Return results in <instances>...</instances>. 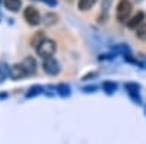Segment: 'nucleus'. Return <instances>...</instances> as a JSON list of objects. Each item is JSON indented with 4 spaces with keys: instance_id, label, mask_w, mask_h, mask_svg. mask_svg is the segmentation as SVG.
I'll return each instance as SVG.
<instances>
[{
    "instance_id": "15",
    "label": "nucleus",
    "mask_w": 146,
    "mask_h": 144,
    "mask_svg": "<svg viewBox=\"0 0 146 144\" xmlns=\"http://www.w3.org/2000/svg\"><path fill=\"white\" fill-rule=\"evenodd\" d=\"M136 37H137L140 41H146V20L136 29Z\"/></svg>"
},
{
    "instance_id": "18",
    "label": "nucleus",
    "mask_w": 146,
    "mask_h": 144,
    "mask_svg": "<svg viewBox=\"0 0 146 144\" xmlns=\"http://www.w3.org/2000/svg\"><path fill=\"white\" fill-rule=\"evenodd\" d=\"M44 89L41 86H32L29 87V90L27 92V98H32V96H36V95H40Z\"/></svg>"
},
{
    "instance_id": "3",
    "label": "nucleus",
    "mask_w": 146,
    "mask_h": 144,
    "mask_svg": "<svg viewBox=\"0 0 146 144\" xmlns=\"http://www.w3.org/2000/svg\"><path fill=\"white\" fill-rule=\"evenodd\" d=\"M23 20H25L29 26H38L42 22V18H41L38 9L35 6H28L23 10Z\"/></svg>"
},
{
    "instance_id": "9",
    "label": "nucleus",
    "mask_w": 146,
    "mask_h": 144,
    "mask_svg": "<svg viewBox=\"0 0 146 144\" xmlns=\"http://www.w3.org/2000/svg\"><path fill=\"white\" fill-rule=\"evenodd\" d=\"M3 6L9 12L16 13V12H19L21 7H22V0H3Z\"/></svg>"
},
{
    "instance_id": "11",
    "label": "nucleus",
    "mask_w": 146,
    "mask_h": 144,
    "mask_svg": "<svg viewBox=\"0 0 146 144\" xmlns=\"http://www.w3.org/2000/svg\"><path fill=\"white\" fill-rule=\"evenodd\" d=\"M111 3H113V0H102L101 2V18H100V22H105V19L108 18V12H110V7H111Z\"/></svg>"
},
{
    "instance_id": "17",
    "label": "nucleus",
    "mask_w": 146,
    "mask_h": 144,
    "mask_svg": "<svg viewBox=\"0 0 146 144\" xmlns=\"http://www.w3.org/2000/svg\"><path fill=\"white\" fill-rule=\"evenodd\" d=\"M102 87H104V90L107 93H114L115 89H117V85H115L114 82H104L102 83Z\"/></svg>"
},
{
    "instance_id": "21",
    "label": "nucleus",
    "mask_w": 146,
    "mask_h": 144,
    "mask_svg": "<svg viewBox=\"0 0 146 144\" xmlns=\"http://www.w3.org/2000/svg\"><path fill=\"white\" fill-rule=\"evenodd\" d=\"M6 96H7L6 93H2V95H0V99H5V98H6Z\"/></svg>"
},
{
    "instance_id": "16",
    "label": "nucleus",
    "mask_w": 146,
    "mask_h": 144,
    "mask_svg": "<svg viewBox=\"0 0 146 144\" xmlns=\"http://www.w3.org/2000/svg\"><path fill=\"white\" fill-rule=\"evenodd\" d=\"M124 87H126V90L133 96V98H135V96L137 95V92H139V85H136V83H127Z\"/></svg>"
},
{
    "instance_id": "19",
    "label": "nucleus",
    "mask_w": 146,
    "mask_h": 144,
    "mask_svg": "<svg viewBox=\"0 0 146 144\" xmlns=\"http://www.w3.org/2000/svg\"><path fill=\"white\" fill-rule=\"evenodd\" d=\"M42 2H45L48 6H56L57 5V0H42Z\"/></svg>"
},
{
    "instance_id": "20",
    "label": "nucleus",
    "mask_w": 146,
    "mask_h": 144,
    "mask_svg": "<svg viewBox=\"0 0 146 144\" xmlns=\"http://www.w3.org/2000/svg\"><path fill=\"white\" fill-rule=\"evenodd\" d=\"M95 89H96L95 86H91V87H85L83 90H85V92H95Z\"/></svg>"
},
{
    "instance_id": "6",
    "label": "nucleus",
    "mask_w": 146,
    "mask_h": 144,
    "mask_svg": "<svg viewBox=\"0 0 146 144\" xmlns=\"http://www.w3.org/2000/svg\"><path fill=\"white\" fill-rule=\"evenodd\" d=\"M143 22H145V13H143V12H137V13L133 16L131 19L127 20V28H130V29H137Z\"/></svg>"
},
{
    "instance_id": "2",
    "label": "nucleus",
    "mask_w": 146,
    "mask_h": 144,
    "mask_svg": "<svg viewBox=\"0 0 146 144\" xmlns=\"http://www.w3.org/2000/svg\"><path fill=\"white\" fill-rule=\"evenodd\" d=\"M131 2L130 0H118V3H117V7H115V18L118 22L121 23H124L129 20L130 15H131Z\"/></svg>"
},
{
    "instance_id": "4",
    "label": "nucleus",
    "mask_w": 146,
    "mask_h": 144,
    "mask_svg": "<svg viewBox=\"0 0 146 144\" xmlns=\"http://www.w3.org/2000/svg\"><path fill=\"white\" fill-rule=\"evenodd\" d=\"M60 63L57 61V60L54 57H50V58H45L42 60V70L45 71L47 74L50 76H56L60 73Z\"/></svg>"
},
{
    "instance_id": "7",
    "label": "nucleus",
    "mask_w": 146,
    "mask_h": 144,
    "mask_svg": "<svg viewBox=\"0 0 146 144\" xmlns=\"http://www.w3.org/2000/svg\"><path fill=\"white\" fill-rule=\"evenodd\" d=\"M22 66L25 67V70L28 71V74H35L36 73V60L31 55H27L22 61Z\"/></svg>"
},
{
    "instance_id": "5",
    "label": "nucleus",
    "mask_w": 146,
    "mask_h": 144,
    "mask_svg": "<svg viewBox=\"0 0 146 144\" xmlns=\"http://www.w3.org/2000/svg\"><path fill=\"white\" fill-rule=\"evenodd\" d=\"M28 74V71L25 70V67L22 66V63H16L10 67V77L13 80H21V79H25Z\"/></svg>"
},
{
    "instance_id": "1",
    "label": "nucleus",
    "mask_w": 146,
    "mask_h": 144,
    "mask_svg": "<svg viewBox=\"0 0 146 144\" xmlns=\"http://www.w3.org/2000/svg\"><path fill=\"white\" fill-rule=\"evenodd\" d=\"M56 50H57V44H56V41L54 39H51V38H45L38 47H36V54H38L42 60H45V58H50V57H53L54 55V53H56Z\"/></svg>"
},
{
    "instance_id": "12",
    "label": "nucleus",
    "mask_w": 146,
    "mask_h": 144,
    "mask_svg": "<svg viewBox=\"0 0 146 144\" xmlns=\"http://www.w3.org/2000/svg\"><path fill=\"white\" fill-rule=\"evenodd\" d=\"M96 3V0H78V9L80 12H88L91 10Z\"/></svg>"
},
{
    "instance_id": "13",
    "label": "nucleus",
    "mask_w": 146,
    "mask_h": 144,
    "mask_svg": "<svg viewBox=\"0 0 146 144\" xmlns=\"http://www.w3.org/2000/svg\"><path fill=\"white\" fill-rule=\"evenodd\" d=\"M9 76H10V68L5 63H2L0 64V83H3L6 80V77H9Z\"/></svg>"
},
{
    "instance_id": "14",
    "label": "nucleus",
    "mask_w": 146,
    "mask_h": 144,
    "mask_svg": "<svg viewBox=\"0 0 146 144\" xmlns=\"http://www.w3.org/2000/svg\"><path fill=\"white\" fill-rule=\"evenodd\" d=\"M57 93L60 96H63V98H66V96L70 95V87L69 85H66V83H60V85H57Z\"/></svg>"
},
{
    "instance_id": "10",
    "label": "nucleus",
    "mask_w": 146,
    "mask_h": 144,
    "mask_svg": "<svg viewBox=\"0 0 146 144\" xmlns=\"http://www.w3.org/2000/svg\"><path fill=\"white\" fill-rule=\"evenodd\" d=\"M57 22H58V15L53 13V12H47V13H44V16H42L44 26H53V25H56Z\"/></svg>"
},
{
    "instance_id": "8",
    "label": "nucleus",
    "mask_w": 146,
    "mask_h": 144,
    "mask_svg": "<svg viewBox=\"0 0 146 144\" xmlns=\"http://www.w3.org/2000/svg\"><path fill=\"white\" fill-rule=\"evenodd\" d=\"M45 38L47 37H45L44 31H36L32 37L29 38V47H32V48H35V50H36V47H38Z\"/></svg>"
}]
</instances>
